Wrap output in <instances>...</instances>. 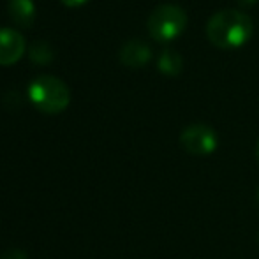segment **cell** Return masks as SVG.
<instances>
[{
	"label": "cell",
	"instance_id": "obj_12",
	"mask_svg": "<svg viewBox=\"0 0 259 259\" xmlns=\"http://www.w3.org/2000/svg\"><path fill=\"white\" fill-rule=\"evenodd\" d=\"M236 2H238L240 6H243V7H249V6H254L257 0H236Z\"/></svg>",
	"mask_w": 259,
	"mask_h": 259
},
{
	"label": "cell",
	"instance_id": "obj_14",
	"mask_svg": "<svg viewBox=\"0 0 259 259\" xmlns=\"http://www.w3.org/2000/svg\"><path fill=\"white\" fill-rule=\"evenodd\" d=\"M257 243H259V235H257Z\"/></svg>",
	"mask_w": 259,
	"mask_h": 259
},
{
	"label": "cell",
	"instance_id": "obj_1",
	"mask_svg": "<svg viewBox=\"0 0 259 259\" xmlns=\"http://www.w3.org/2000/svg\"><path fill=\"white\" fill-rule=\"evenodd\" d=\"M254 32L252 18L238 9H222L215 13L206 23V37L221 50L243 46Z\"/></svg>",
	"mask_w": 259,
	"mask_h": 259
},
{
	"label": "cell",
	"instance_id": "obj_5",
	"mask_svg": "<svg viewBox=\"0 0 259 259\" xmlns=\"http://www.w3.org/2000/svg\"><path fill=\"white\" fill-rule=\"evenodd\" d=\"M25 37L14 28H0V65H13L23 57Z\"/></svg>",
	"mask_w": 259,
	"mask_h": 259
},
{
	"label": "cell",
	"instance_id": "obj_3",
	"mask_svg": "<svg viewBox=\"0 0 259 259\" xmlns=\"http://www.w3.org/2000/svg\"><path fill=\"white\" fill-rule=\"evenodd\" d=\"M187 14L180 6L175 4H160L150 13L147 21L148 34L159 42H169L182 35L187 27Z\"/></svg>",
	"mask_w": 259,
	"mask_h": 259
},
{
	"label": "cell",
	"instance_id": "obj_15",
	"mask_svg": "<svg viewBox=\"0 0 259 259\" xmlns=\"http://www.w3.org/2000/svg\"><path fill=\"white\" fill-rule=\"evenodd\" d=\"M257 198H259V191H257Z\"/></svg>",
	"mask_w": 259,
	"mask_h": 259
},
{
	"label": "cell",
	"instance_id": "obj_6",
	"mask_svg": "<svg viewBox=\"0 0 259 259\" xmlns=\"http://www.w3.org/2000/svg\"><path fill=\"white\" fill-rule=\"evenodd\" d=\"M152 58V50L141 39H131L120 50V62L125 67L131 69H140L145 64H148Z\"/></svg>",
	"mask_w": 259,
	"mask_h": 259
},
{
	"label": "cell",
	"instance_id": "obj_2",
	"mask_svg": "<svg viewBox=\"0 0 259 259\" xmlns=\"http://www.w3.org/2000/svg\"><path fill=\"white\" fill-rule=\"evenodd\" d=\"M28 99L39 111L57 115L71 103V90L57 76L42 74L28 85Z\"/></svg>",
	"mask_w": 259,
	"mask_h": 259
},
{
	"label": "cell",
	"instance_id": "obj_9",
	"mask_svg": "<svg viewBox=\"0 0 259 259\" xmlns=\"http://www.w3.org/2000/svg\"><path fill=\"white\" fill-rule=\"evenodd\" d=\"M28 57H30V60L34 62V64L46 65L55 58V52L46 41H35L34 45L30 46V50H28Z\"/></svg>",
	"mask_w": 259,
	"mask_h": 259
},
{
	"label": "cell",
	"instance_id": "obj_7",
	"mask_svg": "<svg viewBox=\"0 0 259 259\" xmlns=\"http://www.w3.org/2000/svg\"><path fill=\"white\" fill-rule=\"evenodd\" d=\"M9 16L16 25L28 28L35 20V6L34 0H7Z\"/></svg>",
	"mask_w": 259,
	"mask_h": 259
},
{
	"label": "cell",
	"instance_id": "obj_13",
	"mask_svg": "<svg viewBox=\"0 0 259 259\" xmlns=\"http://www.w3.org/2000/svg\"><path fill=\"white\" fill-rule=\"evenodd\" d=\"M256 159H257V164H259V140H257V145H256Z\"/></svg>",
	"mask_w": 259,
	"mask_h": 259
},
{
	"label": "cell",
	"instance_id": "obj_10",
	"mask_svg": "<svg viewBox=\"0 0 259 259\" xmlns=\"http://www.w3.org/2000/svg\"><path fill=\"white\" fill-rule=\"evenodd\" d=\"M0 259H27V254H25L23 250L11 249V250H6V252L0 256Z\"/></svg>",
	"mask_w": 259,
	"mask_h": 259
},
{
	"label": "cell",
	"instance_id": "obj_8",
	"mask_svg": "<svg viewBox=\"0 0 259 259\" xmlns=\"http://www.w3.org/2000/svg\"><path fill=\"white\" fill-rule=\"evenodd\" d=\"M184 67V60H182L180 53L175 52L171 48H166L162 53L159 55L157 60V69L166 76H178Z\"/></svg>",
	"mask_w": 259,
	"mask_h": 259
},
{
	"label": "cell",
	"instance_id": "obj_4",
	"mask_svg": "<svg viewBox=\"0 0 259 259\" xmlns=\"http://www.w3.org/2000/svg\"><path fill=\"white\" fill-rule=\"evenodd\" d=\"M180 145L191 155H210L217 150V133L206 123H192L180 134Z\"/></svg>",
	"mask_w": 259,
	"mask_h": 259
},
{
	"label": "cell",
	"instance_id": "obj_11",
	"mask_svg": "<svg viewBox=\"0 0 259 259\" xmlns=\"http://www.w3.org/2000/svg\"><path fill=\"white\" fill-rule=\"evenodd\" d=\"M87 0H62V4H65L67 7H78V6H83Z\"/></svg>",
	"mask_w": 259,
	"mask_h": 259
}]
</instances>
